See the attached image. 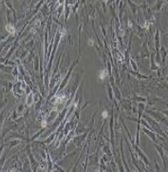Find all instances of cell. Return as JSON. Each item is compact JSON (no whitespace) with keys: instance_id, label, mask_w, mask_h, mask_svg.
Masks as SVG:
<instances>
[{"instance_id":"1","label":"cell","mask_w":168,"mask_h":172,"mask_svg":"<svg viewBox=\"0 0 168 172\" xmlns=\"http://www.w3.org/2000/svg\"><path fill=\"white\" fill-rule=\"evenodd\" d=\"M142 130H143V132H145V133L146 135H148L152 140H153L154 142H156V141H157V138H156V135L153 133V132L150 131V130H148L147 128H145H145H143Z\"/></svg>"},{"instance_id":"2","label":"cell","mask_w":168,"mask_h":172,"mask_svg":"<svg viewBox=\"0 0 168 172\" xmlns=\"http://www.w3.org/2000/svg\"><path fill=\"white\" fill-rule=\"evenodd\" d=\"M103 118H106V117L107 116V111H103Z\"/></svg>"},{"instance_id":"3","label":"cell","mask_w":168,"mask_h":172,"mask_svg":"<svg viewBox=\"0 0 168 172\" xmlns=\"http://www.w3.org/2000/svg\"><path fill=\"white\" fill-rule=\"evenodd\" d=\"M163 113H165V115H167V116H168V111H163Z\"/></svg>"}]
</instances>
